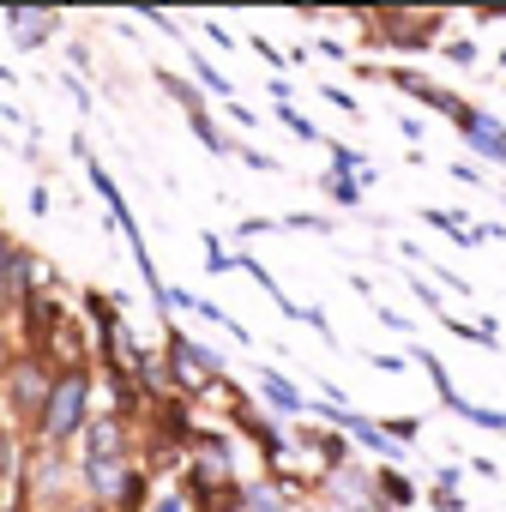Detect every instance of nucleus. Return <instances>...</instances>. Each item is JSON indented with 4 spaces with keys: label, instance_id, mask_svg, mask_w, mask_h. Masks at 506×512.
Segmentation results:
<instances>
[{
    "label": "nucleus",
    "instance_id": "f03ea898",
    "mask_svg": "<svg viewBox=\"0 0 506 512\" xmlns=\"http://www.w3.org/2000/svg\"><path fill=\"white\" fill-rule=\"evenodd\" d=\"M452 127H458V139H464V151L476 163H506V121L500 115H488L482 103H464L452 115Z\"/></svg>",
    "mask_w": 506,
    "mask_h": 512
},
{
    "label": "nucleus",
    "instance_id": "f3484780",
    "mask_svg": "<svg viewBox=\"0 0 506 512\" xmlns=\"http://www.w3.org/2000/svg\"><path fill=\"white\" fill-rule=\"evenodd\" d=\"M278 115H284V127H290V133H296V139H308V145H314V139H320V127H308V121H302V115H296V109H290V103H284V109H278Z\"/></svg>",
    "mask_w": 506,
    "mask_h": 512
},
{
    "label": "nucleus",
    "instance_id": "ddd939ff",
    "mask_svg": "<svg viewBox=\"0 0 506 512\" xmlns=\"http://www.w3.org/2000/svg\"><path fill=\"white\" fill-rule=\"evenodd\" d=\"M163 91H169V97H175L181 109H193V121H199V91H193L187 79H175V73H163Z\"/></svg>",
    "mask_w": 506,
    "mask_h": 512
},
{
    "label": "nucleus",
    "instance_id": "b1692460",
    "mask_svg": "<svg viewBox=\"0 0 506 512\" xmlns=\"http://www.w3.org/2000/svg\"><path fill=\"white\" fill-rule=\"evenodd\" d=\"M470 470H476L482 482H494V476H500V464H494V458H470Z\"/></svg>",
    "mask_w": 506,
    "mask_h": 512
},
{
    "label": "nucleus",
    "instance_id": "423d86ee",
    "mask_svg": "<svg viewBox=\"0 0 506 512\" xmlns=\"http://www.w3.org/2000/svg\"><path fill=\"white\" fill-rule=\"evenodd\" d=\"M7 25H13V43H19V49H37V43H49L55 13H25V7H13V13H7Z\"/></svg>",
    "mask_w": 506,
    "mask_h": 512
},
{
    "label": "nucleus",
    "instance_id": "39448f33",
    "mask_svg": "<svg viewBox=\"0 0 506 512\" xmlns=\"http://www.w3.org/2000/svg\"><path fill=\"white\" fill-rule=\"evenodd\" d=\"M91 458H127V422L97 416V422L85 428V464H91Z\"/></svg>",
    "mask_w": 506,
    "mask_h": 512
},
{
    "label": "nucleus",
    "instance_id": "0eeeda50",
    "mask_svg": "<svg viewBox=\"0 0 506 512\" xmlns=\"http://www.w3.org/2000/svg\"><path fill=\"white\" fill-rule=\"evenodd\" d=\"M422 223H434L446 241H464V247H476V241H482V229H476L464 211H440V205H428V211H422Z\"/></svg>",
    "mask_w": 506,
    "mask_h": 512
},
{
    "label": "nucleus",
    "instance_id": "4be33fe9",
    "mask_svg": "<svg viewBox=\"0 0 506 512\" xmlns=\"http://www.w3.org/2000/svg\"><path fill=\"white\" fill-rule=\"evenodd\" d=\"M13 253H19V247L7 241V229H0V284H7V272H13Z\"/></svg>",
    "mask_w": 506,
    "mask_h": 512
},
{
    "label": "nucleus",
    "instance_id": "412c9836",
    "mask_svg": "<svg viewBox=\"0 0 506 512\" xmlns=\"http://www.w3.org/2000/svg\"><path fill=\"white\" fill-rule=\"evenodd\" d=\"M434 506H440V512H464V500H458V488H434Z\"/></svg>",
    "mask_w": 506,
    "mask_h": 512
},
{
    "label": "nucleus",
    "instance_id": "2eb2a0df",
    "mask_svg": "<svg viewBox=\"0 0 506 512\" xmlns=\"http://www.w3.org/2000/svg\"><path fill=\"white\" fill-rule=\"evenodd\" d=\"M416 434H422V416H392V422H386V440H392V446H404V440H416Z\"/></svg>",
    "mask_w": 506,
    "mask_h": 512
},
{
    "label": "nucleus",
    "instance_id": "6ab92c4d",
    "mask_svg": "<svg viewBox=\"0 0 506 512\" xmlns=\"http://www.w3.org/2000/svg\"><path fill=\"white\" fill-rule=\"evenodd\" d=\"M145 512H187V494H157Z\"/></svg>",
    "mask_w": 506,
    "mask_h": 512
},
{
    "label": "nucleus",
    "instance_id": "9d476101",
    "mask_svg": "<svg viewBox=\"0 0 506 512\" xmlns=\"http://www.w3.org/2000/svg\"><path fill=\"white\" fill-rule=\"evenodd\" d=\"M241 506H247V512H290V500H284L272 482H253V488L241 494Z\"/></svg>",
    "mask_w": 506,
    "mask_h": 512
},
{
    "label": "nucleus",
    "instance_id": "6e6552de",
    "mask_svg": "<svg viewBox=\"0 0 506 512\" xmlns=\"http://www.w3.org/2000/svg\"><path fill=\"white\" fill-rule=\"evenodd\" d=\"M260 392H266V404H278L284 416H302V392H296L284 374H260Z\"/></svg>",
    "mask_w": 506,
    "mask_h": 512
},
{
    "label": "nucleus",
    "instance_id": "393cba45",
    "mask_svg": "<svg viewBox=\"0 0 506 512\" xmlns=\"http://www.w3.org/2000/svg\"><path fill=\"white\" fill-rule=\"evenodd\" d=\"M500 205H506V193H500Z\"/></svg>",
    "mask_w": 506,
    "mask_h": 512
},
{
    "label": "nucleus",
    "instance_id": "a211bd4d",
    "mask_svg": "<svg viewBox=\"0 0 506 512\" xmlns=\"http://www.w3.org/2000/svg\"><path fill=\"white\" fill-rule=\"evenodd\" d=\"M446 175H452V181H464V187H476V181H482V169H476V163H464V157H458Z\"/></svg>",
    "mask_w": 506,
    "mask_h": 512
},
{
    "label": "nucleus",
    "instance_id": "f8f14e48",
    "mask_svg": "<svg viewBox=\"0 0 506 512\" xmlns=\"http://www.w3.org/2000/svg\"><path fill=\"white\" fill-rule=\"evenodd\" d=\"M440 55H446L452 67H476V43H470V37H446V43H440Z\"/></svg>",
    "mask_w": 506,
    "mask_h": 512
},
{
    "label": "nucleus",
    "instance_id": "5701e85b",
    "mask_svg": "<svg viewBox=\"0 0 506 512\" xmlns=\"http://www.w3.org/2000/svg\"><path fill=\"white\" fill-rule=\"evenodd\" d=\"M380 326H392V332H416V320H404V314H392V308H380Z\"/></svg>",
    "mask_w": 506,
    "mask_h": 512
},
{
    "label": "nucleus",
    "instance_id": "4468645a",
    "mask_svg": "<svg viewBox=\"0 0 506 512\" xmlns=\"http://www.w3.org/2000/svg\"><path fill=\"white\" fill-rule=\"evenodd\" d=\"M422 368H428V380H434V392H440L446 404H458V392H452V374L440 368V356H428V350H422Z\"/></svg>",
    "mask_w": 506,
    "mask_h": 512
},
{
    "label": "nucleus",
    "instance_id": "9b49d317",
    "mask_svg": "<svg viewBox=\"0 0 506 512\" xmlns=\"http://www.w3.org/2000/svg\"><path fill=\"white\" fill-rule=\"evenodd\" d=\"M326 193H332L338 205H356V199H362V175H344V169H332V175H326Z\"/></svg>",
    "mask_w": 506,
    "mask_h": 512
},
{
    "label": "nucleus",
    "instance_id": "1a4fd4ad",
    "mask_svg": "<svg viewBox=\"0 0 506 512\" xmlns=\"http://www.w3.org/2000/svg\"><path fill=\"white\" fill-rule=\"evenodd\" d=\"M374 488H380V500H386V512H404L410 500H416V488L398 476V470H374Z\"/></svg>",
    "mask_w": 506,
    "mask_h": 512
},
{
    "label": "nucleus",
    "instance_id": "7ed1b4c3",
    "mask_svg": "<svg viewBox=\"0 0 506 512\" xmlns=\"http://www.w3.org/2000/svg\"><path fill=\"white\" fill-rule=\"evenodd\" d=\"M169 362H175V380H181V386H193V392L217 380V356H211V350H199V344H193L187 332H175V326H169Z\"/></svg>",
    "mask_w": 506,
    "mask_h": 512
},
{
    "label": "nucleus",
    "instance_id": "f257e3e1",
    "mask_svg": "<svg viewBox=\"0 0 506 512\" xmlns=\"http://www.w3.org/2000/svg\"><path fill=\"white\" fill-rule=\"evenodd\" d=\"M85 404H91V374H85V368H67V374L49 386V404L37 410V416H43V434H49V440H73V434H85V428H91Z\"/></svg>",
    "mask_w": 506,
    "mask_h": 512
},
{
    "label": "nucleus",
    "instance_id": "aec40b11",
    "mask_svg": "<svg viewBox=\"0 0 506 512\" xmlns=\"http://www.w3.org/2000/svg\"><path fill=\"white\" fill-rule=\"evenodd\" d=\"M458 482H464V470H458V464H440V470H434V488H458Z\"/></svg>",
    "mask_w": 506,
    "mask_h": 512
},
{
    "label": "nucleus",
    "instance_id": "dca6fc26",
    "mask_svg": "<svg viewBox=\"0 0 506 512\" xmlns=\"http://www.w3.org/2000/svg\"><path fill=\"white\" fill-rule=\"evenodd\" d=\"M31 278H37V260H31V253H13V272H7V284H13V290H31Z\"/></svg>",
    "mask_w": 506,
    "mask_h": 512
},
{
    "label": "nucleus",
    "instance_id": "20e7f679",
    "mask_svg": "<svg viewBox=\"0 0 506 512\" xmlns=\"http://www.w3.org/2000/svg\"><path fill=\"white\" fill-rule=\"evenodd\" d=\"M386 79H392L404 97H416L422 109H440V115H458V109H464V97H458V91H446V85H428V79H416L410 67H392Z\"/></svg>",
    "mask_w": 506,
    "mask_h": 512
}]
</instances>
